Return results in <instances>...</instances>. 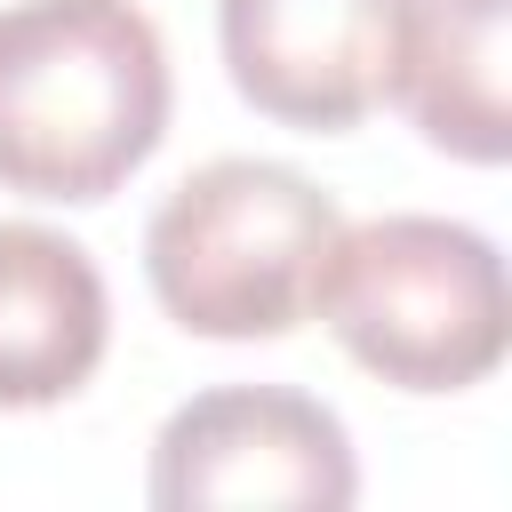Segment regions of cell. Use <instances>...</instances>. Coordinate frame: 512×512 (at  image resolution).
Returning <instances> with one entry per match:
<instances>
[{"label":"cell","mask_w":512,"mask_h":512,"mask_svg":"<svg viewBox=\"0 0 512 512\" xmlns=\"http://www.w3.org/2000/svg\"><path fill=\"white\" fill-rule=\"evenodd\" d=\"M336 200L288 160H208L192 168L144 232L160 304L192 336H288L312 312V280L336 248Z\"/></svg>","instance_id":"3957f363"},{"label":"cell","mask_w":512,"mask_h":512,"mask_svg":"<svg viewBox=\"0 0 512 512\" xmlns=\"http://www.w3.org/2000/svg\"><path fill=\"white\" fill-rule=\"evenodd\" d=\"M384 96L424 144L496 168L512 152V0H408Z\"/></svg>","instance_id":"8992f818"},{"label":"cell","mask_w":512,"mask_h":512,"mask_svg":"<svg viewBox=\"0 0 512 512\" xmlns=\"http://www.w3.org/2000/svg\"><path fill=\"white\" fill-rule=\"evenodd\" d=\"M112 296L80 240L48 224H0V408H48L104 360Z\"/></svg>","instance_id":"52a82bcc"},{"label":"cell","mask_w":512,"mask_h":512,"mask_svg":"<svg viewBox=\"0 0 512 512\" xmlns=\"http://www.w3.org/2000/svg\"><path fill=\"white\" fill-rule=\"evenodd\" d=\"M168 128V48L136 0L0 8V184L104 200Z\"/></svg>","instance_id":"6da1fadb"},{"label":"cell","mask_w":512,"mask_h":512,"mask_svg":"<svg viewBox=\"0 0 512 512\" xmlns=\"http://www.w3.org/2000/svg\"><path fill=\"white\" fill-rule=\"evenodd\" d=\"M408 0H216L232 88L288 128H352L384 80Z\"/></svg>","instance_id":"5b68a950"},{"label":"cell","mask_w":512,"mask_h":512,"mask_svg":"<svg viewBox=\"0 0 512 512\" xmlns=\"http://www.w3.org/2000/svg\"><path fill=\"white\" fill-rule=\"evenodd\" d=\"M312 304L336 344L400 392H464L512 344L504 256L456 216L344 224L312 280Z\"/></svg>","instance_id":"7a4b0ae2"},{"label":"cell","mask_w":512,"mask_h":512,"mask_svg":"<svg viewBox=\"0 0 512 512\" xmlns=\"http://www.w3.org/2000/svg\"><path fill=\"white\" fill-rule=\"evenodd\" d=\"M360 488L344 424L280 384L184 400L152 440L160 512H344Z\"/></svg>","instance_id":"277c9868"}]
</instances>
